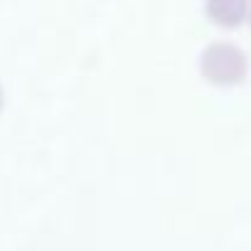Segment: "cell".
Masks as SVG:
<instances>
[{
  "mask_svg": "<svg viewBox=\"0 0 251 251\" xmlns=\"http://www.w3.org/2000/svg\"><path fill=\"white\" fill-rule=\"evenodd\" d=\"M249 54L231 40H212L197 57L200 76L217 89H234L249 79Z\"/></svg>",
  "mask_w": 251,
  "mask_h": 251,
  "instance_id": "obj_1",
  "label": "cell"
},
{
  "mask_svg": "<svg viewBox=\"0 0 251 251\" xmlns=\"http://www.w3.org/2000/svg\"><path fill=\"white\" fill-rule=\"evenodd\" d=\"M249 5L251 0H204L202 8H204V18L214 27L224 32H234L246 25Z\"/></svg>",
  "mask_w": 251,
  "mask_h": 251,
  "instance_id": "obj_2",
  "label": "cell"
},
{
  "mask_svg": "<svg viewBox=\"0 0 251 251\" xmlns=\"http://www.w3.org/2000/svg\"><path fill=\"white\" fill-rule=\"evenodd\" d=\"M3 108H5V89L0 86V113H3Z\"/></svg>",
  "mask_w": 251,
  "mask_h": 251,
  "instance_id": "obj_3",
  "label": "cell"
},
{
  "mask_svg": "<svg viewBox=\"0 0 251 251\" xmlns=\"http://www.w3.org/2000/svg\"><path fill=\"white\" fill-rule=\"evenodd\" d=\"M246 25L251 27V5H249V18H246Z\"/></svg>",
  "mask_w": 251,
  "mask_h": 251,
  "instance_id": "obj_4",
  "label": "cell"
}]
</instances>
